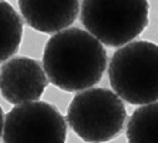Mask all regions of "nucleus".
<instances>
[{"label": "nucleus", "instance_id": "1", "mask_svg": "<svg viewBox=\"0 0 158 143\" xmlns=\"http://www.w3.org/2000/svg\"><path fill=\"white\" fill-rule=\"evenodd\" d=\"M43 69L54 86L74 92L99 83L107 64L102 43L78 27L54 33L43 51Z\"/></svg>", "mask_w": 158, "mask_h": 143}, {"label": "nucleus", "instance_id": "2", "mask_svg": "<svg viewBox=\"0 0 158 143\" xmlns=\"http://www.w3.org/2000/svg\"><path fill=\"white\" fill-rule=\"evenodd\" d=\"M115 94L132 105L158 101V44L135 41L118 48L109 63Z\"/></svg>", "mask_w": 158, "mask_h": 143}, {"label": "nucleus", "instance_id": "3", "mask_svg": "<svg viewBox=\"0 0 158 143\" xmlns=\"http://www.w3.org/2000/svg\"><path fill=\"white\" fill-rule=\"evenodd\" d=\"M148 12V0H83L80 20L102 44L120 47L144 31Z\"/></svg>", "mask_w": 158, "mask_h": 143}, {"label": "nucleus", "instance_id": "4", "mask_svg": "<svg viewBox=\"0 0 158 143\" xmlns=\"http://www.w3.org/2000/svg\"><path fill=\"white\" fill-rule=\"evenodd\" d=\"M127 113L122 100L105 88H89L78 92L67 111V122L86 143H105L123 129Z\"/></svg>", "mask_w": 158, "mask_h": 143}, {"label": "nucleus", "instance_id": "5", "mask_svg": "<svg viewBox=\"0 0 158 143\" xmlns=\"http://www.w3.org/2000/svg\"><path fill=\"white\" fill-rule=\"evenodd\" d=\"M67 121L48 102L15 105L5 116L2 143H65Z\"/></svg>", "mask_w": 158, "mask_h": 143}, {"label": "nucleus", "instance_id": "6", "mask_svg": "<svg viewBox=\"0 0 158 143\" xmlns=\"http://www.w3.org/2000/svg\"><path fill=\"white\" fill-rule=\"evenodd\" d=\"M48 85L41 63L28 57H15L0 68V92L12 104L37 101Z\"/></svg>", "mask_w": 158, "mask_h": 143}, {"label": "nucleus", "instance_id": "7", "mask_svg": "<svg viewBox=\"0 0 158 143\" xmlns=\"http://www.w3.org/2000/svg\"><path fill=\"white\" fill-rule=\"evenodd\" d=\"M80 0H19L25 22L42 33L68 28L78 17Z\"/></svg>", "mask_w": 158, "mask_h": 143}, {"label": "nucleus", "instance_id": "8", "mask_svg": "<svg viewBox=\"0 0 158 143\" xmlns=\"http://www.w3.org/2000/svg\"><path fill=\"white\" fill-rule=\"evenodd\" d=\"M128 143H158V101L136 108L127 122Z\"/></svg>", "mask_w": 158, "mask_h": 143}, {"label": "nucleus", "instance_id": "9", "mask_svg": "<svg viewBox=\"0 0 158 143\" xmlns=\"http://www.w3.org/2000/svg\"><path fill=\"white\" fill-rule=\"evenodd\" d=\"M23 22L16 10L5 1H0V63L12 57L22 39Z\"/></svg>", "mask_w": 158, "mask_h": 143}, {"label": "nucleus", "instance_id": "10", "mask_svg": "<svg viewBox=\"0 0 158 143\" xmlns=\"http://www.w3.org/2000/svg\"><path fill=\"white\" fill-rule=\"evenodd\" d=\"M2 128H4V112L0 106V142H1V137H2Z\"/></svg>", "mask_w": 158, "mask_h": 143}]
</instances>
